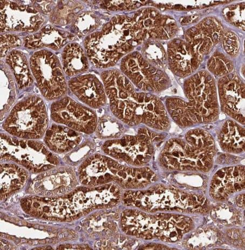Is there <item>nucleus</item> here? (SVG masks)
<instances>
[{
	"label": "nucleus",
	"mask_w": 245,
	"mask_h": 250,
	"mask_svg": "<svg viewBox=\"0 0 245 250\" xmlns=\"http://www.w3.org/2000/svg\"><path fill=\"white\" fill-rule=\"evenodd\" d=\"M122 201L127 207L149 213L205 214L210 208L205 196L163 185L146 189L127 190L123 193Z\"/></svg>",
	"instance_id": "423d86ee"
},
{
	"label": "nucleus",
	"mask_w": 245,
	"mask_h": 250,
	"mask_svg": "<svg viewBox=\"0 0 245 250\" xmlns=\"http://www.w3.org/2000/svg\"><path fill=\"white\" fill-rule=\"evenodd\" d=\"M101 24V20L97 15L91 12L80 13L73 22L75 33L80 36L89 35L94 32Z\"/></svg>",
	"instance_id": "f704fd0d"
},
{
	"label": "nucleus",
	"mask_w": 245,
	"mask_h": 250,
	"mask_svg": "<svg viewBox=\"0 0 245 250\" xmlns=\"http://www.w3.org/2000/svg\"><path fill=\"white\" fill-rule=\"evenodd\" d=\"M208 68L214 74L224 76L231 73L233 66L230 61L224 57H214L209 61Z\"/></svg>",
	"instance_id": "e433bc0d"
},
{
	"label": "nucleus",
	"mask_w": 245,
	"mask_h": 250,
	"mask_svg": "<svg viewBox=\"0 0 245 250\" xmlns=\"http://www.w3.org/2000/svg\"><path fill=\"white\" fill-rule=\"evenodd\" d=\"M244 188L245 167L236 166L218 170L212 177L209 192L214 200L223 201Z\"/></svg>",
	"instance_id": "412c9836"
},
{
	"label": "nucleus",
	"mask_w": 245,
	"mask_h": 250,
	"mask_svg": "<svg viewBox=\"0 0 245 250\" xmlns=\"http://www.w3.org/2000/svg\"><path fill=\"white\" fill-rule=\"evenodd\" d=\"M142 52V57L147 62L161 69L164 67L167 57L160 42L154 39L146 41L143 47Z\"/></svg>",
	"instance_id": "72a5a7b5"
},
{
	"label": "nucleus",
	"mask_w": 245,
	"mask_h": 250,
	"mask_svg": "<svg viewBox=\"0 0 245 250\" xmlns=\"http://www.w3.org/2000/svg\"><path fill=\"white\" fill-rule=\"evenodd\" d=\"M120 227L122 232L131 237L175 243L190 232L194 224L190 217L182 214L149 213L134 208L121 214Z\"/></svg>",
	"instance_id": "0eeeda50"
},
{
	"label": "nucleus",
	"mask_w": 245,
	"mask_h": 250,
	"mask_svg": "<svg viewBox=\"0 0 245 250\" xmlns=\"http://www.w3.org/2000/svg\"><path fill=\"white\" fill-rule=\"evenodd\" d=\"M83 8L82 4L78 1H59L50 14V21L59 25L74 22Z\"/></svg>",
	"instance_id": "7c9ffc66"
},
{
	"label": "nucleus",
	"mask_w": 245,
	"mask_h": 250,
	"mask_svg": "<svg viewBox=\"0 0 245 250\" xmlns=\"http://www.w3.org/2000/svg\"><path fill=\"white\" fill-rule=\"evenodd\" d=\"M134 19L143 30L147 39L167 40L174 37L177 32L175 20L155 9L146 8L138 12Z\"/></svg>",
	"instance_id": "a211bd4d"
},
{
	"label": "nucleus",
	"mask_w": 245,
	"mask_h": 250,
	"mask_svg": "<svg viewBox=\"0 0 245 250\" xmlns=\"http://www.w3.org/2000/svg\"><path fill=\"white\" fill-rule=\"evenodd\" d=\"M1 62V121H3L17 99L16 85L11 70Z\"/></svg>",
	"instance_id": "c756f323"
},
{
	"label": "nucleus",
	"mask_w": 245,
	"mask_h": 250,
	"mask_svg": "<svg viewBox=\"0 0 245 250\" xmlns=\"http://www.w3.org/2000/svg\"><path fill=\"white\" fill-rule=\"evenodd\" d=\"M106 8L111 11H125L140 7L145 2L128 1H104L101 2Z\"/></svg>",
	"instance_id": "58836bf2"
},
{
	"label": "nucleus",
	"mask_w": 245,
	"mask_h": 250,
	"mask_svg": "<svg viewBox=\"0 0 245 250\" xmlns=\"http://www.w3.org/2000/svg\"><path fill=\"white\" fill-rule=\"evenodd\" d=\"M69 88L76 98L91 108L104 106L107 96L103 83L93 74L81 75L71 79Z\"/></svg>",
	"instance_id": "6ab92c4d"
},
{
	"label": "nucleus",
	"mask_w": 245,
	"mask_h": 250,
	"mask_svg": "<svg viewBox=\"0 0 245 250\" xmlns=\"http://www.w3.org/2000/svg\"><path fill=\"white\" fill-rule=\"evenodd\" d=\"M50 116L56 124L86 134L95 131L99 120L94 111L69 97L54 102Z\"/></svg>",
	"instance_id": "4468645a"
},
{
	"label": "nucleus",
	"mask_w": 245,
	"mask_h": 250,
	"mask_svg": "<svg viewBox=\"0 0 245 250\" xmlns=\"http://www.w3.org/2000/svg\"><path fill=\"white\" fill-rule=\"evenodd\" d=\"M122 188L115 183L76 188L60 197L63 222L76 220L96 210L114 208L122 201Z\"/></svg>",
	"instance_id": "6e6552de"
},
{
	"label": "nucleus",
	"mask_w": 245,
	"mask_h": 250,
	"mask_svg": "<svg viewBox=\"0 0 245 250\" xmlns=\"http://www.w3.org/2000/svg\"><path fill=\"white\" fill-rule=\"evenodd\" d=\"M222 108L235 120L245 125V84L234 73L224 76L219 81Z\"/></svg>",
	"instance_id": "f3484780"
},
{
	"label": "nucleus",
	"mask_w": 245,
	"mask_h": 250,
	"mask_svg": "<svg viewBox=\"0 0 245 250\" xmlns=\"http://www.w3.org/2000/svg\"><path fill=\"white\" fill-rule=\"evenodd\" d=\"M79 177L72 167H56L40 173L33 180L30 189L45 197H61L68 195L77 188Z\"/></svg>",
	"instance_id": "dca6fc26"
},
{
	"label": "nucleus",
	"mask_w": 245,
	"mask_h": 250,
	"mask_svg": "<svg viewBox=\"0 0 245 250\" xmlns=\"http://www.w3.org/2000/svg\"><path fill=\"white\" fill-rule=\"evenodd\" d=\"M22 41L17 36L13 34H2L1 35V57L4 58L7 56L9 50L20 47L22 45Z\"/></svg>",
	"instance_id": "4c0bfd02"
},
{
	"label": "nucleus",
	"mask_w": 245,
	"mask_h": 250,
	"mask_svg": "<svg viewBox=\"0 0 245 250\" xmlns=\"http://www.w3.org/2000/svg\"><path fill=\"white\" fill-rule=\"evenodd\" d=\"M185 101L178 98H168L166 109L178 125L186 127L217 120L219 105L215 81L206 71H201L184 83Z\"/></svg>",
	"instance_id": "7ed1b4c3"
},
{
	"label": "nucleus",
	"mask_w": 245,
	"mask_h": 250,
	"mask_svg": "<svg viewBox=\"0 0 245 250\" xmlns=\"http://www.w3.org/2000/svg\"><path fill=\"white\" fill-rule=\"evenodd\" d=\"M223 45L228 54L236 55L238 53L239 43L238 38L234 34L230 32L225 34Z\"/></svg>",
	"instance_id": "ea45409f"
},
{
	"label": "nucleus",
	"mask_w": 245,
	"mask_h": 250,
	"mask_svg": "<svg viewBox=\"0 0 245 250\" xmlns=\"http://www.w3.org/2000/svg\"><path fill=\"white\" fill-rule=\"evenodd\" d=\"M1 160L13 162L28 171L40 173L57 167L60 160L43 142L1 135Z\"/></svg>",
	"instance_id": "9d476101"
},
{
	"label": "nucleus",
	"mask_w": 245,
	"mask_h": 250,
	"mask_svg": "<svg viewBox=\"0 0 245 250\" xmlns=\"http://www.w3.org/2000/svg\"><path fill=\"white\" fill-rule=\"evenodd\" d=\"M48 116L43 100L30 95L15 105L3 124L10 135L26 140H38L45 135Z\"/></svg>",
	"instance_id": "1a4fd4ad"
},
{
	"label": "nucleus",
	"mask_w": 245,
	"mask_h": 250,
	"mask_svg": "<svg viewBox=\"0 0 245 250\" xmlns=\"http://www.w3.org/2000/svg\"><path fill=\"white\" fill-rule=\"evenodd\" d=\"M1 199L21 190L27 183L29 173L24 167L17 163H4L1 167Z\"/></svg>",
	"instance_id": "393cba45"
},
{
	"label": "nucleus",
	"mask_w": 245,
	"mask_h": 250,
	"mask_svg": "<svg viewBox=\"0 0 245 250\" xmlns=\"http://www.w3.org/2000/svg\"><path fill=\"white\" fill-rule=\"evenodd\" d=\"M211 217L214 221L228 227L240 226L243 223L241 211L226 204L213 208L211 211Z\"/></svg>",
	"instance_id": "473e14b6"
},
{
	"label": "nucleus",
	"mask_w": 245,
	"mask_h": 250,
	"mask_svg": "<svg viewBox=\"0 0 245 250\" xmlns=\"http://www.w3.org/2000/svg\"><path fill=\"white\" fill-rule=\"evenodd\" d=\"M29 64L44 98L48 101L62 98L67 92V84L58 58L48 50H40L32 55Z\"/></svg>",
	"instance_id": "f8f14e48"
},
{
	"label": "nucleus",
	"mask_w": 245,
	"mask_h": 250,
	"mask_svg": "<svg viewBox=\"0 0 245 250\" xmlns=\"http://www.w3.org/2000/svg\"><path fill=\"white\" fill-rule=\"evenodd\" d=\"M222 149L231 154H242L245 151V129L236 122H225L218 134Z\"/></svg>",
	"instance_id": "bb28decb"
},
{
	"label": "nucleus",
	"mask_w": 245,
	"mask_h": 250,
	"mask_svg": "<svg viewBox=\"0 0 245 250\" xmlns=\"http://www.w3.org/2000/svg\"><path fill=\"white\" fill-rule=\"evenodd\" d=\"M121 70L137 88L146 93H161L170 86V80L164 71L147 62L137 52L122 58Z\"/></svg>",
	"instance_id": "ddd939ff"
},
{
	"label": "nucleus",
	"mask_w": 245,
	"mask_h": 250,
	"mask_svg": "<svg viewBox=\"0 0 245 250\" xmlns=\"http://www.w3.org/2000/svg\"><path fill=\"white\" fill-rule=\"evenodd\" d=\"M75 36L48 25L38 33L27 36L24 40V46L29 49L47 48L54 50L62 48L67 43L73 42Z\"/></svg>",
	"instance_id": "5701e85b"
},
{
	"label": "nucleus",
	"mask_w": 245,
	"mask_h": 250,
	"mask_svg": "<svg viewBox=\"0 0 245 250\" xmlns=\"http://www.w3.org/2000/svg\"><path fill=\"white\" fill-rule=\"evenodd\" d=\"M105 210L96 212L85 219L83 229L90 238L99 241L119 233L121 214Z\"/></svg>",
	"instance_id": "4be33fe9"
},
{
	"label": "nucleus",
	"mask_w": 245,
	"mask_h": 250,
	"mask_svg": "<svg viewBox=\"0 0 245 250\" xmlns=\"http://www.w3.org/2000/svg\"><path fill=\"white\" fill-rule=\"evenodd\" d=\"M223 239V234L218 229L204 227L193 231L184 240V244L188 249L203 250L220 246Z\"/></svg>",
	"instance_id": "c85d7f7f"
},
{
	"label": "nucleus",
	"mask_w": 245,
	"mask_h": 250,
	"mask_svg": "<svg viewBox=\"0 0 245 250\" xmlns=\"http://www.w3.org/2000/svg\"><path fill=\"white\" fill-rule=\"evenodd\" d=\"M82 140L80 132L59 124L51 126L45 134L44 142L51 151L65 154L77 147Z\"/></svg>",
	"instance_id": "b1692460"
},
{
	"label": "nucleus",
	"mask_w": 245,
	"mask_h": 250,
	"mask_svg": "<svg viewBox=\"0 0 245 250\" xmlns=\"http://www.w3.org/2000/svg\"><path fill=\"white\" fill-rule=\"evenodd\" d=\"M146 39L143 30L134 19L117 15L102 28L86 36L85 52L95 67H113L124 55Z\"/></svg>",
	"instance_id": "f03ea898"
},
{
	"label": "nucleus",
	"mask_w": 245,
	"mask_h": 250,
	"mask_svg": "<svg viewBox=\"0 0 245 250\" xmlns=\"http://www.w3.org/2000/svg\"><path fill=\"white\" fill-rule=\"evenodd\" d=\"M122 122L116 117L104 115L98 120L95 132L101 139L111 140L119 139L124 133Z\"/></svg>",
	"instance_id": "2f4dec72"
},
{
	"label": "nucleus",
	"mask_w": 245,
	"mask_h": 250,
	"mask_svg": "<svg viewBox=\"0 0 245 250\" xmlns=\"http://www.w3.org/2000/svg\"><path fill=\"white\" fill-rule=\"evenodd\" d=\"M164 137L147 127H142L136 135H125L106 141L102 146L104 154L132 167H144L152 159L155 145Z\"/></svg>",
	"instance_id": "9b49d317"
},
{
	"label": "nucleus",
	"mask_w": 245,
	"mask_h": 250,
	"mask_svg": "<svg viewBox=\"0 0 245 250\" xmlns=\"http://www.w3.org/2000/svg\"><path fill=\"white\" fill-rule=\"evenodd\" d=\"M236 203L237 206L240 208H245V194H241L238 196L236 199Z\"/></svg>",
	"instance_id": "37998d69"
},
{
	"label": "nucleus",
	"mask_w": 245,
	"mask_h": 250,
	"mask_svg": "<svg viewBox=\"0 0 245 250\" xmlns=\"http://www.w3.org/2000/svg\"><path fill=\"white\" fill-rule=\"evenodd\" d=\"M202 56L180 39L173 40L168 45L167 60L173 74L180 78L191 75L200 65Z\"/></svg>",
	"instance_id": "aec40b11"
},
{
	"label": "nucleus",
	"mask_w": 245,
	"mask_h": 250,
	"mask_svg": "<svg viewBox=\"0 0 245 250\" xmlns=\"http://www.w3.org/2000/svg\"><path fill=\"white\" fill-rule=\"evenodd\" d=\"M227 238L229 243L237 247H245L244 232L241 229H232L227 231Z\"/></svg>",
	"instance_id": "a19ab883"
},
{
	"label": "nucleus",
	"mask_w": 245,
	"mask_h": 250,
	"mask_svg": "<svg viewBox=\"0 0 245 250\" xmlns=\"http://www.w3.org/2000/svg\"><path fill=\"white\" fill-rule=\"evenodd\" d=\"M0 4L1 32L35 33L44 24V17L32 5L12 1H1Z\"/></svg>",
	"instance_id": "2eb2a0df"
},
{
	"label": "nucleus",
	"mask_w": 245,
	"mask_h": 250,
	"mask_svg": "<svg viewBox=\"0 0 245 250\" xmlns=\"http://www.w3.org/2000/svg\"><path fill=\"white\" fill-rule=\"evenodd\" d=\"M138 244V241L133 237L117 233L111 237L99 240L95 244V247L98 250H132L136 248Z\"/></svg>",
	"instance_id": "c9c22d12"
},
{
	"label": "nucleus",
	"mask_w": 245,
	"mask_h": 250,
	"mask_svg": "<svg viewBox=\"0 0 245 250\" xmlns=\"http://www.w3.org/2000/svg\"><path fill=\"white\" fill-rule=\"evenodd\" d=\"M112 114L127 125L143 124L158 131L169 129L170 122L165 106L154 95L137 91L135 86L116 69L101 74Z\"/></svg>",
	"instance_id": "f257e3e1"
},
{
	"label": "nucleus",
	"mask_w": 245,
	"mask_h": 250,
	"mask_svg": "<svg viewBox=\"0 0 245 250\" xmlns=\"http://www.w3.org/2000/svg\"><path fill=\"white\" fill-rule=\"evenodd\" d=\"M78 175L84 186L115 183L128 190L143 189L158 179L156 173L149 167L122 165L109 156L100 154L90 156L82 163Z\"/></svg>",
	"instance_id": "39448f33"
},
{
	"label": "nucleus",
	"mask_w": 245,
	"mask_h": 250,
	"mask_svg": "<svg viewBox=\"0 0 245 250\" xmlns=\"http://www.w3.org/2000/svg\"><path fill=\"white\" fill-rule=\"evenodd\" d=\"M216 154L212 135L205 130L193 129L186 132L184 139L168 140L159 161L166 170L205 173L211 169Z\"/></svg>",
	"instance_id": "20e7f679"
},
{
	"label": "nucleus",
	"mask_w": 245,
	"mask_h": 250,
	"mask_svg": "<svg viewBox=\"0 0 245 250\" xmlns=\"http://www.w3.org/2000/svg\"><path fill=\"white\" fill-rule=\"evenodd\" d=\"M62 65L66 75L76 77L89 70L88 58L80 44L70 43L63 49Z\"/></svg>",
	"instance_id": "a878e982"
},
{
	"label": "nucleus",
	"mask_w": 245,
	"mask_h": 250,
	"mask_svg": "<svg viewBox=\"0 0 245 250\" xmlns=\"http://www.w3.org/2000/svg\"><path fill=\"white\" fill-rule=\"evenodd\" d=\"M30 3L40 13L45 14H51L56 6L55 1H30Z\"/></svg>",
	"instance_id": "79ce46f5"
},
{
	"label": "nucleus",
	"mask_w": 245,
	"mask_h": 250,
	"mask_svg": "<svg viewBox=\"0 0 245 250\" xmlns=\"http://www.w3.org/2000/svg\"><path fill=\"white\" fill-rule=\"evenodd\" d=\"M6 61L20 89L26 88L33 84V75L26 55L21 51L13 50L8 53Z\"/></svg>",
	"instance_id": "cd10ccee"
}]
</instances>
